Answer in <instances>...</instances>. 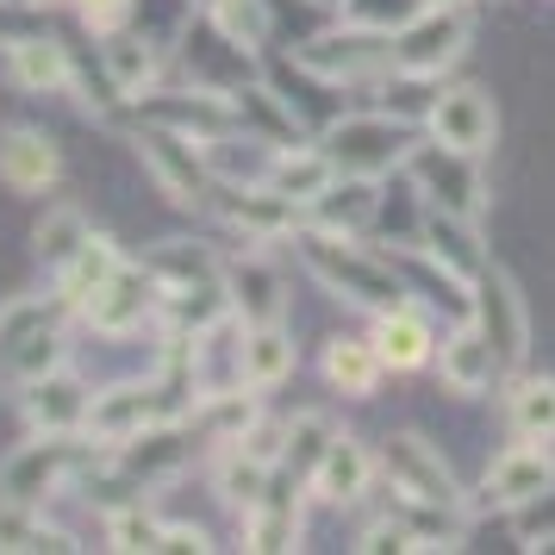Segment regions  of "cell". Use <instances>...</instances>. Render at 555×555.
<instances>
[{"label":"cell","mask_w":555,"mask_h":555,"mask_svg":"<svg viewBox=\"0 0 555 555\" xmlns=\"http://www.w3.org/2000/svg\"><path fill=\"white\" fill-rule=\"evenodd\" d=\"M294 250H300V262L312 269V275L325 281L337 300L362 306V312H387V306H400L412 287H405V275L393 269V262H380L375 250H362V244H350L344 231H325V225H300L294 231Z\"/></svg>","instance_id":"6da1fadb"},{"label":"cell","mask_w":555,"mask_h":555,"mask_svg":"<svg viewBox=\"0 0 555 555\" xmlns=\"http://www.w3.org/2000/svg\"><path fill=\"white\" fill-rule=\"evenodd\" d=\"M101 450H94L88 430H31V443H20V450L0 462V493H7V500H26V505H44V500H56L69 480L88 475V468L101 462Z\"/></svg>","instance_id":"7a4b0ae2"},{"label":"cell","mask_w":555,"mask_h":555,"mask_svg":"<svg viewBox=\"0 0 555 555\" xmlns=\"http://www.w3.org/2000/svg\"><path fill=\"white\" fill-rule=\"evenodd\" d=\"M131 144H138V163L151 169V181L176 206H206V201H212L219 176H212V156H206L201 138L169 131V126H151V119H144V126L131 131Z\"/></svg>","instance_id":"3957f363"},{"label":"cell","mask_w":555,"mask_h":555,"mask_svg":"<svg viewBox=\"0 0 555 555\" xmlns=\"http://www.w3.org/2000/svg\"><path fill=\"white\" fill-rule=\"evenodd\" d=\"M325 151L337 163V176H369L380 181L387 169H400L412 156V126L393 113H344L325 126Z\"/></svg>","instance_id":"277c9868"},{"label":"cell","mask_w":555,"mask_h":555,"mask_svg":"<svg viewBox=\"0 0 555 555\" xmlns=\"http://www.w3.org/2000/svg\"><path fill=\"white\" fill-rule=\"evenodd\" d=\"M294 63L319 81H380V76H393V31H369V26L344 20V31L306 38L294 51Z\"/></svg>","instance_id":"5b68a950"},{"label":"cell","mask_w":555,"mask_h":555,"mask_svg":"<svg viewBox=\"0 0 555 555\" xmlns=\"http://www.w3.org/2000/svg\"><path fill=\"white\" fill-rule=\"evenodd\" d=\"M405 176H412V194L425 206H443V212H462V219H480L487 212V181H480L468 151H450L437 138L430 144H412Z\"/></svg>","instance_id":"8992f818"},{"label":"cell","mask_w":555,"mask_h":555,"mask_svg":"<svg viewBox=\"0 0 555 555\" xmlns=\"http://www.w3.org/2000/svg\"><path fill=\"white\" fill-rule=\"evenodd\" d=\"M468 319L480 325V337L500 350L505 369H518L530 350V312H525V294H518V281L505 275L500 262H487L475 275V294H468Z\"/></svg>","instance_id":"52a82bcc"},{"label":"cell","mask_w":555,"mask_h":555,"mask_svg":"<svg viewBox=\"0 0 555 555\" xmlns=\"http://www.w3.org/2000/svg\"><path fill=\"white\" fill-rule=\"evenodd\" d=\"M468 51V13L462 7H425L412 26L393 31V76H437Z\"/></svg>","instance_id":"ba28073f"},{"label":"cell","mask_w":555,"mask_h":555,"mask_svg":"<svg viewBox=\"0 0 555 555\" xmlns=\"http://www.w3.org/2000/svg\"><path fill=\"white\" fill-rule=\"evenodd\" d=\"M206 206H212L231 231H244L250 244L294 237V231H300V212H306V206H294L281 188H269V181H250V188H244V181H219Z\"/></svg>","instance_id":"9c48e42d"},{"label":"cell","mask_w":555,"mask_h":555,"mask_svg":"<svg viewBox=\"0 0 555 555\" xmlns=\"http://www.w3.org/2000/svg\"><path fill=\"white\" fill-rule=\"evenodd\" d=\"M163 312V281L151 275V262H119L106 287L81 306V319L101 331V337H131V331Z\"/></svg>","instance_id":"30bf717a"},{"label":"cell","mask_w":555,"mask_h":555,"mask_svg":"<svg viewBox=\"0 0 555 555\" xmlns=\"http://www.w3.org/2000/svg\"><path fill=\"white\" fill-rule=\"evenodd\" d=\"M380 475H387V487H393L400 500L462 505V487H455L450 462L430 450L418 430H400V437H387V450H380Z\"/></svg>","instance_id":"8fae6325"},{"label":"cell","mask_w":555,"mask_h":555,"mask_svg":"<svg viewBox=\"0 0 555 555\" xmlns=\"http://www.w3.org/2000/svg\"><path fill=\"white\" fill-rule=\"evenodd\" d=\"M425 126H430V138L450 144V151L487 156L493 138H500V113H493V101H487L480 88H443V94H430Z\"/></svg>","instance_id":"7c38bea8"},{"label":"cell","mask_w":555,"mask_h":555,"mask_svg":"<svg viewBox=\"0 0 555 555\" xmlns=\"http://www.w3.org/2000/svg\"><path fill=\"white\" fill-rule=\"evenodd\" d=\"M156 418H176L169 405H163V387L156 380H119V387H101L94 405H88V437L94 443H126L138 430H151Z\"/></svg>","instance_id":"4fadbf2b"},{"label":"cell","mask_w":555,"mask_h":555,"mask_svg":"<svg viewBox=\"0 0 555 555\" xmlns=\"http://www.w3.org/2000/svg\"><path fill=\"white\" fill-rule=\"evenodd\" d=\"M20 412H26L31 430H88V405H94V387L63 362V369H51V375L26 380L20 393Z\"/></svg>","instance_id":"5bb4252c"},{"label":"cell","mask_w":555,"mask_h":555,"mask_svg":"<svg viewBox=\"0 0 555 555\" xmlns=\"http://www.w3.org/2000/svg\"><path fill=\"white\" fill-rule=\"evenodd\" d=\"M430 362H437V380L450 387L455 400H480V393L505 375L500 350L480 337L475 319H468V325H455L450 337H437V356H430Z\"/></svg>","instance_id":"9a60e30c"},{"label":"cell","mask_w":555,"mask_h":555,"mask_svg":"<svg viewBox=\"0 0 555 555\" xmlns=\"http://www.w3.org/2000/svg\"><path fill=\"white\" fill-rule=\"evenodd\" d=\"M0 181L13 194H51L63 181V151L51 131L38 126H7L0 131Z\"/></svg>","instance_id":"2e32d148"},{"label":"cell","mask_w":555,"mask_h":555,"mask_svg":"<svg viewBox=\"0 0 555 555\" xmlns=\"http://www.w3.org/2000/svg\"><path fill=\"white\" fill-rule=\"evenodd\" d=\"M7 81L20 88V94H76V56L63 51L56 38H38V31H26V38H7Z\"/></svg>","instance_id":"e0dca14e"},{"label":"cell","mask_w":555,"mask_h":555,"mask_svg":"<svg viewBox=\"0 0 555 555\" xmlns=\"http://www.w3.org/2000/svg\"><path fill=\"white\" fill-rule=\"evenodd\" d=\"M375 475H380V455L369 450L362 437H344V430H337V437H331V450L319 455V468H312V480H306V487H312L325 505H356L369 487H375Z\"/></svg>","instance_id":"ac0fdd59"},{"label":"cell","mask_w":555,"mask_h":555,"mask_svg":"<svg viewBox=\"0 0 555 555\" xmlns=\"http://www.w3.org/2000/svg\"><path fill=\"white\" fill-rule=\"evenodd\" d=\"M163 51L169 44H156L151 31H106L101 44V69H106V88L119 94V101H144L156 88V76H163Z\"/></svg>","instance_id":"d6986e66"},{"label":"cell","mask_w":555,"mask_h":555,"mask_svg":"<svg viewBox=\"0 0 555 555\" xmlns=\"http://www.w3.org/2000/svg\"><path fill=\"white\" fill-rule=\"evenodd\" d=\"M555 487V455L537 443V437H525V443H512L505 455H493V468H487V500L493 505H518L537 500V493H550Z\"/></svg>","instance_id":"ffe728a7"},{"label":"cell","mask_w":555,"mask_h":555,"mask_svg":"<svg viewBox=\"0 0 555 555\" xmlns=\"http://www.w3.org/2000/svg\"><path fill=\"white\" fill-rule=\"evenodd\" d=\"M262 181L281 188L294 206H312L331 181H337V163H331L325 144H281V151H269V163H262Z\"/></svg>","instance_id":"44dd1931"},{"label":"cell","mask_w":555,"mask_h":555,"mask_svg":"<svg viewBox=\"0 0 555 555\" xmlns=\"http://www.w3.org/2000/svg\"><path fill=\"white\" fill-rule=\"evenodd\" d=\"M225 294H231V312L244 325H275V319H287V287H281V275L262 256L225 262Z\"/></svg>","instance_id":"7402d4cb"},{"label":"cell","mask_w":555,"mask_h":555,"mask_svg":"<svg viewBox=\"0 0 555 555\" xmlns=\"http://www.w3.org/2000/svg\"><path fill=\"white\" fill-rule=\"evenodd\" d=\"M380 325H375V350L387 369H425L430 356H437V331H430V312L425 306H387V312H375Z\"/></svg>","instance_id":"603a6c76"},{"label":"cell","mask_w":555,"mask_h":555,"mask_svg":"<svg viewBox=\"0 0 555 555\" xmlns=\"http://www.w3.org/2000/svg\"><path fill=\"white\" fill-rule=\"evenodd\" d=\"M294 543H300V480L287 475V480H269V493L244 518V550H294Z\"/></svg>","instance_id":"cb8c5ba5"},{"label":"cell","mask_w":555,"mask_h":555,"mask_svg":"<svg viewBox=\"0 0 555 555\" xmlns=\"http://www.w3.org/2000/svg\"><path fill=\"white\" fill-rule=\"evenodd\" d=\"M294 362H300V350H294V331L281 325H244V362H237V375H244V387L250 393H275L281 380L294 375Z\"/></svg>","instance_id":"d4e9b609"},{"label":"cell","mask_w":555,"mask_h":555,"mask_svg":"<svg viewBox=\"0 0 555 555\" xmlns=\"http://www.w3.org/2000/svg\"><path fill=\"white\" fill-rule=\"evenodd\" d=\"M418 250H430L443 269L475 287V275L487 269V250H480L475 237V219H462V212H443V206H425V237H418Z\"/></svg>","instance_id":"484cf974"},{"label":"cell","mask_w":555,"mask_h":555,"mask_svg":"<svg viewBox=\"0 0 555 555\" xmlns=\"http://www.w3.org/2000/svg\"><path fill=\"white\" fill-rule=\"evenodd\" d=\"M119 262H126V256H119V244H113L106 231H94V237H88V244H81V250L51 275V281H56V300L69 306V312H81V306H88V300L106 287V275H113Z\"/></svg>","instance_id":"4316f807"},{"label":"cell","mask_w":555,"mask_h":555,"mask_svg":"<svg viewBox=\"0 0 555 555\" xmlns=\"http://www.w3.org/2000/svg\"><path fill=\"white\" fill-rule=\"evenodd\" d=\"M306 212H312V225L344 231V237H350V231H362V225L380 212V188H375L369 176H337L325 194H319V201L306 206Z\"/></svg>","instance_id":"83f0119b"},{"label":"cell","mask_w":555,"mask_h":555,"mask_svg":"<svg viewBox=\"0 0 555 555\" xmlns=\"http://www.w3.org/2000/svg\"><path fill=\"white\" fill-rule=\"evenodd\" d=\"M380 350L375 337H331L325 344V380L337 387V393H350V400H369L380 387Z\"/></svg>","instance_id":"f1b7e54d"},{"label":"cell","mask_w":555,"mask_h":555,"mask_svg":"<svg viewBox=\"0 0 555 555\" xmlns=\"http://www.w3.org/2000/svg\"><path fill=\"white\" fill-rule=\"evenodd\" d=\"M88 237H94L88 212H81V206H69V201H56V206H44V219L31 225V256H38V262L56 275V269H63L81 244H88Z\"/></svg>","instance_id":"f546056e"},{"label":"cell","mask_w":555,"mask_h":555,"mask_svg":"<svg viewBox=\"0 0 555 555\" xmlns=\"http://www.w3.org/2000/svg\"><path fill=\"white\" fill-rule=\"evenodd\" d=\"M0 550H81L76 537L63 525L44 518V505H26V500H7L0 493Z\"/></svg>","instance_id":"4dcf8cb0"},{"label":"cell","mask_w":555,"mask_h":555,"mask_svg":"<svg viewBox=\"0 0 555 555\" xmlns=\"http://www.w3.org/2000/svg\"><path fill=\"white\" fill-rule=\"evenodd\" d=\"M206 26L244 56H256L275 31V13H269V0H206Z\"/></svg>","instance_id":"1f68e13d"},{"label":"cell","mask_w":555,"mask_h":555,"mask_svg":"<svg viewBox=\"0 0 555 555\" xmlns=\"http://www.w3.org/2000/svg\"><path fill=\"white\" fill-rule=\"evenodd\" d=\"M219 500L231 505V512H237V525H244V518H250L256 512V500H262V493H269V480H275V468H269V462H256V455H244V450H231L225 443V455H219Z\"/></svg>","instance_id":"d6a6232c"},{"label":"cell","mask_w":555,"mask_h":555,"mask_svg":"<svg viewBox=\"0 0 555 555\" xmlns=\"http://www.w3.org/2000/svg\"><path fill=\"white\" fill-rule=\"evenodd\" d=\"M505 418H512V430H518V437L550 443V437H555V375L518 380V387L505 393Z\"/></svg>","instance_id":"836d02e7"},{"label":"cell","mask_w":555,"mask_h":555,"mask_svg":"<svg viewBox=\"0 0 555 555\" xmlns=\"http://www.w3.org/2000/svg\"><path fill=\"white\" fill-rule=\"evenodd\" d=\"M331 418L325 412H294L287 418V450H281V475H294V480H312V468H319V455L331 450Z\"/></svg>","instance_id":"e575fe53"},{"label":"cell","mask_w":555,"mask_h":555,"mask_svg":"<svg viewBox=\"0 0 555 555\" xmlns=\"http://www.w3.org/2000/svg\"><path fill=\"white\" fill-rule=\"evenodd\" d=\"M56 312H69V306L56 300V294H51V300H44V294H13V300L0 306V362L20 350L31 331L56 325Z\"/></svg>","instance_id":"d590c367"},{"label":"cell","mask_w":555,"mask_h":555,"mask_svg":"<svg viewBox=\"0 0 555 555\" xmlns=\"http://www.w3.org/2000/svg\"><path fill=\"white\" fill-rule=\"evenodd\" d=\"M63 356H69V350H63V331L44 325V331H31L26 344H20V350L0 362V380L20 393L26 380H38V375H51V369H63Z\"/></svg>","instance_id":"8d00e7d4"},{"label":"cell","mask_w":555,"mask_h":555,"mask_svg":"<svg viewBox=\"0 0 555 555\" xmlns=\"http://www.w3.org/2000/svg\"><path fill=\"white\" fill-rule=\"evenodd\" d=\"M156 537H163V518L144 512V500H126L106 512V550H156Z\"/></svg>","instance_id":"74e56055"},{"label":"cell","mask_w":555,"mask_h":555,"mask_svg":"<svg viewBox=\"0 0 555 555\" xmlns=\"http://www.w3.org/2000/svg\"><path fill=\"white\" fill-rule=\"evenodd\" d=\"M430 0H344V20L350 26H369V31H400L425 13Z\"/></svg>","instance_id":"f35d334b"},{"label":"cell","mask_w":555,"mask_h":555,"mask_svg":"<svg viewBox=\"0 0 555 555\" xmlns=\"http://www.w3.org/2000/svg\"><path fill=\"white\" fill-rule=\"evenodd\" d=\"M231 450H244V455H256V462L281 468V450H287V418H262V412H256L250 425L231 437Z\"/></svg>","instance_id":"ab89813d"},{"label":"cell","mask_w":555,"mask_h":555,"mask_svg":"<svg viewBox=\"0 0 555 555\" xmlns=\"http://www.w3.org/2000/svg\"><path fill=\"white\" fill-rule=\"evenodd\" d=\"M518 537H525L530 550H555V487L518 505Z\"/></svg>","instance_id":"60d3db41"},{"label":"cell","mask_w":555,"mask_h":555,"mask_svg":"<svg viewBox=\"0 0 555 555\" xmlns=\"http://www.w3.org/2000/svg\"><path fill=\"white\" fill-rule=\"evenodd\" d=\"M69 7L81 13V26L94 31V38H106V31H119V26L131 20V13H138V0H69Z\"/></svg>","instance_id":"b9f144b4"},{"label":"cell","mask_w":555,"mask_h":555,"mask_svg":"<svg viewBox=\"0 0 555 555\" xmlns=\"http://www.w3.org/2000/svg\"><path fill=\"white\" fill-rule=\"evenodd\" d=\"M156 550H212V537H206L201 525H163V537H156Z\"/></svg>","instance_id":"7bdbcfd3"},{"label":"cell","mask_w":555,"mask_h":555,"mask_svg":"<svg viewBox=\"0 0 555 555\" xmlns=\"http://www.w3.org/2000/svg\"><path fill=\"white\" fill-rule=\"evenodd\" d=\"M0 7H26V13H44V7H63V0H0Z\"/></svg>","instance_id":"ee69618b"},{"label":"cell","mask_w":555,"mask_h":555,"mask_svg":"<svg viewBox=\"0 0 555 555\" xmlns=\"http://www.w3.org/2000/svg\"><path fill=\"white\" fill-rule=\"evenodd\" d=\"M430 7H468V0H430Z\"/></svg>","instance_id":"f6af8a7d"},{"label":"cell","mask_w":555,"mask_h":555,"mask_svg":"<svg viewBox=\"0 0 555 555\" xmlns=\"http://www.w3.org/2000/svg\"><path fill=\"white\" fill-rule=\"evenodd\" d=\"M325 7H344V0H325Z\"/></svg>","instance_id":"bcb514c9"}]
</instances>
